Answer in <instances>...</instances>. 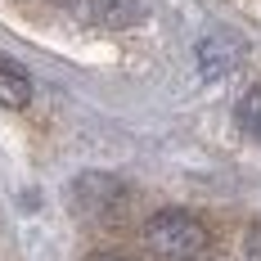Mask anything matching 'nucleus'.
Listing matches in <instances>:
<instances>
[{
	"label": "nucleus",
	"mask_w": 261,
	"mask_h": 261,
	"mask_svg": "<svg viewBox=\"0 0 261 261\" xmlns=\"http://www.w3.org/2000/svg\"><path fill=\"white\" fill-rule=\"evenodd\" d=\"M144 243L149 252L162 261H194L203 248H207V225L194 216V212L180 207H162L144 221Z\"/></svg>",
	"instance_id": "nucleus-1"
},
{
	"label": "nucleus",
	"mask_w": 261,
	"mask_h": 261,
	"mask_svg": "<svg viewBox=\"0 0 261 261\" xmlns=\"http://www.w3.org/2000/svg\"><path fill=\"white\" fill-rule=\"evenodd\" d=\"M72 198H77V212L81 216H90V221H117L122 212H126V185L117 180V176H81L77 189H72Z\"/></svg>",
	"instance_id": "nucleus-2"
},
{
	"label": "nucleus",
	"mask_w": 261,
	"mask_h": 261,
	"mask_svg": "<svg viewBox=\"0 0 261 261\" xmlns=\"http://www.w3.org/2000/svg\"><path fill=\"white\" fill-rule=\"evenodd\" d=\"M86 18L90 23H104V27H130L140 18V5L135 0H90Z\"/></svg>",
	"instance_id": "nucleus-3"
},
{
	"label": "nucleus",
	"mask_w": 261,
	"mask_h": 261,
	"mask_svg": "<svg viewBox=\"0 0 261 261\" xmlns=\"http://www.w3.org/2000/svg\"><path fill=\"white\" fill-rule=\"evenodd\" d=\"M32 104V81L23 68L0 63V108H27Z\"/></svg>",
	"instance_id": "nucleus-4"
},
{
	"label": "nucleus",
	"mask_w": 261,
	"mask_h": 261,
	"mask_svg": "<svg viewBox=\"0 0 261 261\" xmlns=\"http://www.w3.org/2000/svg\"><path fill=\"white\" fill-rule=\"evenodd\" d=\"M239 126L261 144V86H252V90L239 99Z\"/></svg>",
	"instance_id": "nucleus-5"
},
{
	"label": "nucleus",
	"mask_w": 261,
	"mask_h": 261,
	"mask_svg": "<svg viewBox=\"0 0 261 261\" xmlns=\"http://www.w3.org/2000/svg\"><path fill=\"white\" fill-rule=\"evenodd\" d=\"M243 261H261V221L248 230V239H243Z\"/></svg>",
	"instance_id": "nucleus-6"
},
{
	"label": "nucleus",
	"mask_w": 261,
	"mask_h": 261,
	"mask_svg": "<svg viewBox=\"0 0 261 261\" xmlns=\"http://www.w3.org/2000/svg\"><path fill=\"white\" fill-rule=\"evenodd\" d=\"M50 5H59V9H72V14H86V9H90V0H50Z\"/></svg>",
	"instance_id": "nucleus-7"
},
{
	"label": "nucleus",
	"mask_w": 261,
	"mask_h": 261,
	"mask_svg": "<svg viewBox=\"0 0 261 261\" xmlns=\"http://www.w3.org/2000/svg\"><path fill=\"white\" fill-rule=\"evenodd\" d=\"M86 261H130V257H122V252H95V257H86Z\"/></svg>",
	"instance_id": "nucleus-8"
},
{
	"label": "nucleus",
	"mask_w": 261,
	"mask_h": 261,
	"mask_svg": "<svg viewBox=\"0 0 261 261\" xmlns=\"http://www.w3.org/2000/svg\"><path fill=\"white\" fill-rule=\"evenodd\" d=\"M194 261H212V257H194Z\"/></svg>",
	"instance_id": "nucleus-9"
}]
</instances>
